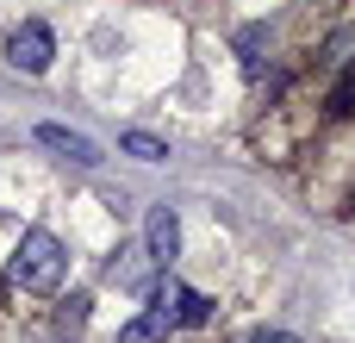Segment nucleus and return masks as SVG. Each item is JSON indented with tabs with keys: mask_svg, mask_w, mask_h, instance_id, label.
<instances>
[{
	"mask_svg": "<svg viewBox=\"0 0 355 343\" xmlns=\"http://www.w3.org/2000/svg\"><path fill=\"white\" fill-rule=\"evenodd\" d=\"M62 269H69L62 237H56V231H44V225H31V231L19 237L12 269H6V275H12L25 294H56V287H62Z\"/></svg>",
	"mask_w": 355,
	"mask_h": 343,
	"instance_id": "1",
	"label": "nucleus"
},
{
	"mask_svg": "<svg viewBox=\"0 0 355 343\" xmlns=\"http://www.w3.org/2000/svg\"><path fill=\"white\" fill-rule=\"evenodd\" d=\"M0 56H6L19 75H44V69H50V56H56V37H50V25H44V19H25V25L0 44Z\"/></svg>",
	"mask_w": 355,
	"mask_h": 343,
	"instance_id": "2",
	"label": "nucleus"
},
{
	"mask_svg": "<svg viewBox=\"0 0 355 343\" xmlns=\"http://www.w3.org/2000/svg\"><path fill=\"white\" fill-rule=\"evenodd\" d=\"M144 256H150V269H175V256H181V219H175V206L162 200V206H150V219H144Z\"/></svg>",
	"mask_w": 355,
	"mask_h": 343,
	"instance_id": "3",
	"label": "nucleus"
},
{
	"mask_svg": "<svg viewBox=\"0 0 355 343\" xmlns=\"http://www.w3.org/2000/svg\"><path fill=\"white\" fill-rule=\"evenodd\" d=\"M50 156H62V162H75V169H100L106 156H100V144L87 137V131H69V125H56V119H44L37 131H31Z\"/></svg>",
	"mask_w": 355,
	"mask_h": 343,
	"instance_id": "4",
	"label": "nucleus"
},
{
	"mask_svg": "<svg viewBox=\"0 0 355 343\" xmlns=\"http://www.w3.org/2000/svg\"><path fill=\"white\" fill-rule=\"evenodd\" d=\"M168 306H175V331H206L212 312H218L212 294H200V287H187V281H175V300H168Z\"/></svg>",
	"mask_w": 355,
	"mask_h": 343,
	"instance_id": "5",
	"label": "nucleus"
},
{
	"mask_svg": "<svg viewBox=\"0 0 355 343\" xmlns=\"http://www.w3.org/2000/svg\"><path fill=\"white\" fill-rule=\"evenodd\" d=\"M112 281L131 287V294H150V287H156V281H150V256H144V250H125V262H112Z\"/></svg>",
	"mask_w": 355,
	"mask_h": 343,
	"instance_id": "6",
	"label": "nucleus"
},
{
	"mask_svg": "<svg viewBox=\"0 0 355 343\" xmlns=\"http://www.w3.org/2000/svg\"><path fill=\"white\" fill-rule=\"evenodd\" d=\"M262 44H268V25H243L237 31V56H243V75L250 81L262 75Z\"/></svg>",
	"mask_w": 355,
	"mask_h": 343,
	"instance_id": "7",
	"label": "nucleus"
},
{
	"mask_svg": "<svg viewBox=\"0 0 355 343\" xmlns=\"http://www.w3.org/2000/svg\"><path fill=\"white\" fill-rule=\"evenodd\" d=\"M119 150H125V156H137V162H162V156H168V144H162V137H150V131H125V137H119Z\"/></svg>",
	"mask_w": 355,
	"mask_h": 343,
	"instance_id": "8",
	"label": "nucleus"
},
{
	"mask_svg": "<svg viewBox=\"0 0 355 343\" xmlns=\"http://www.w3.org/2000/svg\"><path fill=\"white\" fill-rule=\"evenodd\" d=\"M87 306H94L87 294H69V300L56 306V325H62V331H75V325H87Z\"/></svg>",
	"mask_w": 355,
	"mask_h": 343,
	"instance_id": "9",
	"label": "nucleus"
},
{
	"mask_svg": "<svg viewBox=\"0 0 355 343\" xmlns=\"http://www.w3.org/2000/svg\"><path fill=\"white\" fill-rule=\"evenodd\" d=\"M331 112H337V119H343V112H355V62H349V75L331 87Z\"/></svg>",
	"mask_w": 355,
	"mask_h": 343,
	"instance_id": "10",
	"label": "nucleus"
},
{
	"mask_svg": "<svg viewBox=\"0 0 355 343\" xmlns=\"http://www.w3.org/2000/svg\"><path fill=\"white\" fill-rule=\"evenodd\" d=\"M237 343H300L293 331H256V337H237Z\"/></svg>",
	"mask_w": 355,
	"mask_h": 343,
	"instance_id": "11",
	"label": "nucleus"
}]
</instances>
